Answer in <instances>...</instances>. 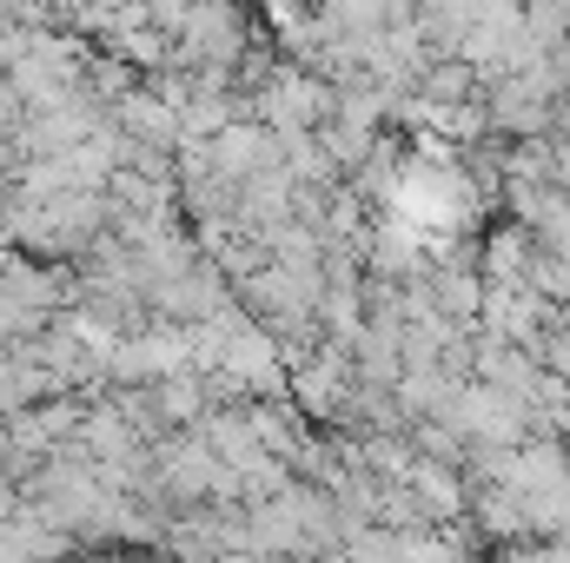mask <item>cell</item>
<instances>
[{
  "instance_id": "cell-1",
  "label": "cell",
  "mask_w": 570,
  "mask_h": 563,
  "mask_svg": "<svg viewBox=\"0 0 570 563\" xmlns=\"http://www.w3.org/2000/svg\"><path fill=\"white\" fill-rule=\"evenodd\" d=\"M114 127H120V140L146 146V152H173V146H186V120H179L153 87H134V93L114 107Z\"/></svg>"
},
{
  "instance_id": "cell-2",
  "label": "cell",
  "mask_w": 570,
  "mask_h": 563,
  "mask_svg": "<svg viewBox=\"0 0 570 563\" xmlns=\"http://www.w3.org/2000/svg\"><path fill=\"white\" fill-rule=\"evenodd\" d=\"M7 457H20V444H13V424H0V464Z\"/></svg>"
}]
</instances>
